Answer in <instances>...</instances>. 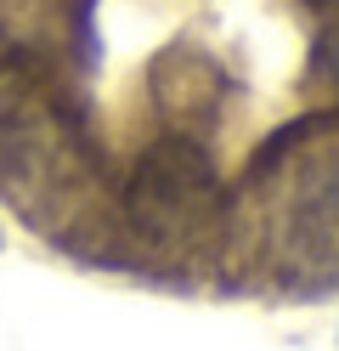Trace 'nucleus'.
Instances as JSON below:
<instances>
[{"mask_svg":"<svg viewBox=\"0 0 339 351\" xmlns=\"http://www.w3.org/2000/svg\"><path fill=\"white\" fill-rule=\"evenodd\" d=\"M283 250H288V261H294L305 278L339 283V170L316 176L300 199H294Z\"/></svg>","mask_w":339,"mask_h":351,"instance_id":"obj_2","label":"nucleus"},{"mask_svg":"<svg viewBox=\"0 0 339 351\" xmlns=\"http://www.w3.org/2000/svg\"><path fill=\"white\" fill-rule=\"evenodd\" d=\"M215 204V170L192 142H158L130 182V215L147 232H187Z\"/></svg>","mask_w":339,"mask_h":351,"instance_id":"obj_1","label":"nucleus"},{"mask_svg":"<svg viewBox=\"0 0 339 351\" xmlns=\"http://www.w3.org/2000/svg\"><path fill=\"white\" fill-rule=\"evenodd\" d=\"M316 69L328 80H339V12L323 23V34H316Z\"/></svg>","mask_w":339,"mask_h":351,"instance_id":"obj_3","label":"nucleus"}]
</instances>
